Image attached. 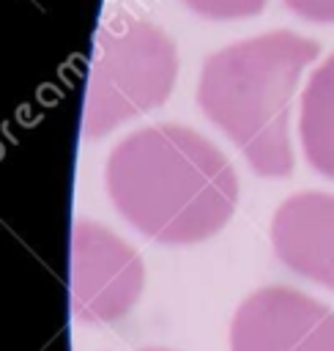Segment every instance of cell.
Returning <instances> with one entry per match:
<instances>
[{
    "mask_svg": "<svg viewBox=\"0 0 334 351\" xmlns=\"http://www.w3.org/2000/svg\"><path fill=\"white\" fill-rule=\"evenodd\" d=\"M140 351H170V348H140Z\"/></svg>",
    "mask_w": 334,
    "mask_h": 351,
    "instance_id": "10",
    "label": "cell"
},
{
    "mask_svg": "<svg viewBox=\"0 0 334 351\" xmlns=\"http://www.w3.org/2000/svg\"><path fill=\"white\" fill-rule=\"evenodd\" d=\"M189 11L208 19H241L263 11L266 0H181Z\"/></svg>",
    "mask_w": 334,
    "mask_h": 351,
    "instance_id": "8",
    "label": "cell"
},
{
    "mask_svg": "<svg viewBox=\"0 0 334 351\" xmlns=\"http://www.w3.org/2000/svg\"><path fill=\"white\" fill-rule=\"evenodd\" d=\"M230 351H334V310L285 285L260 288L233 315Z\"/></svg>",
    "mask_w": 334,
    "mask_h": 351,
    "instance_id": "5",
    "label": "cell"
},
{
    "mask_svg": "<svg viewBox=\"0 0 334 351\" xmlns=\"http://www.w3.org/2000/svg\"><path fill=\"white\" fill-rule=\"evenodd\" d=\"M282 3L309 22H334V0H282Z\"/></svg>",
    "mask_w": 334,
    "mask_h": 351,
    "instance_id": "9",
    "label": "cell"
},
{
    "mask_svg": "<svg viewBox=\"0 0 334 351\" xmlns=\"http://www.w3.org/2000/svg\"><path fill=\"white\" fill-rule=\"evenodd\" d=\"M118 214L162 244H197L235 211L238 178L227 156L194 129L156 123L123 137L104 167Z\"/></svg>",
    "mask_w": 334,
    "mask_h": 351,
    "instance_id": "1",
    "label": "cell"
},
{
    "mask_svg": "<svg viewBox=\"0 0 334 351\" xmlns=\"http://www.w3.org/2000/svg\"><path fill=\"white\" fill-rule=\"evenodd\" d=\"M178 77L172 38L153 22L115 14L96 36L82 126L88 137H104L129 118L162 107Z\"/></svg>",
    "mask_w": 334,
    "mask_h": 351,
    "instance_id": "3",
    "label": "cell"
},
{
    "mask_svg": "<svg viewBox=\"0 0 334 351\" xmlns=\"http://www.w3.org/2000/svg\"><path fill=\"white\" fill-rule=\"evenodd\" d=\"M145 285L142 258L93 219L71 230V307L85 324H112L131 313Z\"/></svg>",
    "mask_w": 334,
    "mask_h": 351,
    "instance_id": "4",
    "label": "cell"
},
{
    "mask_svg": "<svg viewBox=\"0 0 334 351\" xmlns=\"http://www.w3.org/2000/svg\"><path fill=\"white\" fill-rule=\"evenodd\" d=\"M312 38L271 30L205 58L197 104L263 178L293 173L290 101L301 71L318 58Z\"/></svg>",
    "mask_w": 334,
    "mask_h": 351,
    "instance_id": "2",
    "label": "cell"
},
{
    "mask_svg": "<svg viewBox=\"0 0 334 351\" xmlns=\"http://www.w3.org/2000/svg\"><path fill=\"white\" fill-rule=\"evenodd\" d=\"M298 137L309 167L334 178V55L312 71L301 93Z\"/></svg>",
    "mask_w": 334,
    "mask_h": 351,
    "instance_id": "7",
    "label": "cell"
},
{
    "mask_svg": "<svg viewBox=\"0 0 334 351\" xmlns=\"http://www.w3.org/2000/svg\"><path fill=\"white\" fill-rule=\"evenodd\" d=\"M271 244L287 269L334 291V195L298 192L279 203Z\"/></svg>",
    "mask_w": 334,
    "mask_h": 351,
    "instance_id": "6",
    "label": "cell"
}]
</instances>
